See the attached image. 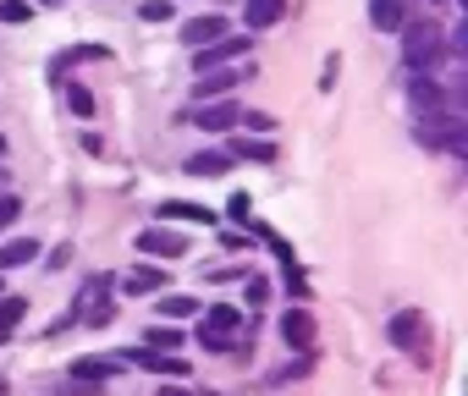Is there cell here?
<instances>
[{"label":"cell","instance_id":"cell-9","mask_svg":"<svg viewBox=\"0 0 468 396\" xmlns=\"http://www.w3.org/2000/svg\"><path fill=\"white\" fill-rule=\"evenodd\" d=\"M408 99H413V110H424V116H435V110H441V105H446V94H441V83H435V78H430V72H424V78H413V83H408Z\"/></svg>","mask_w":468,"mask_h":396},{"label":"cell","instance_id":"cell-18","mask_svg":"<svg viewBox=\"0 0 468 396\" xmlns=\"http://www.w3.org/2000/svg\"><path fill=\"white\" fill-rule=\"evenodd\" d=\"M133 363L160 369V374H182V363H176V358H160V352H149V347H138V352H133Z\"/></svg>","mask_w":468,"mask_h":396},{"label":"cell","instance_id":"cell-21","mask_svg":"<svg viewBox=\"0 0 468 396\" xmlns=\"http://www.w3.org/2000/svg\"><path fill=\"white\" fill-rule=\"evenodd\" d=\"M23 314H28V303H23V297H6V303H0V336H6Z\"/></svg>","mask_w":468,"mask_h":396},{"label":"cell","instance_id":"cell-23","mask_svg":"<svg viewBox=\"0 0 468 396\" xmlns=\"http://www.w3.org/2000/svg\"><path fill=\"white\" fill-rule=\"evenodd\" d=\"M165 281V270H138V276H127V292H154Z\"/></svg>","mask_w":468,"mask_h":396},{"label":"cell","instance_id":"cell-7","mask_svg":"<svg viewBox=\"0 0 468 396\" xmlns=\"http://www.w3.org/2000/svg\"><path fill=\"white\" fill-rule=\"evenodd\" d=\"M226 34V23L215 17V12H204V17H193V23H182V45H193V50H204V45H215Z\"/></svg>","mask_w":468,"mask_h":396},{"label":"cell","instance_id":"cell-19","mask_svg":"<svg viewBox=\"0 0 468 396\" xmlns=\"http://www.w3.org/2000/svg\"><path fill=\"white\" fill-rule=\"evenodd\" d=\"M231 160H271V143H249V138H231V149H226Z\"/></svg>","mask_w":468,"mask_h":396},{"label":"cell","instance_id":"cell-16","mask_svg":"<svg viewBox=\"0 0 468 396\" xmlns=\"http://www.w3.org/2000/svg\"><path fill=\"white\" fill-rule=\"evenodd\" d=\"M238 89V72H198V99H226Z\"/></svg>","mask_w":468,"mask_h":396},{"label":"cell","instance_id":"cell-1","mask_svg":"<svg viewBox=\"0 0 468 396\" xmlns=\"http://www.w3.org/2000/svg\"><path fill=\"white\" fill-rule=\"evenodd\" d=\"M441 50H446V34L424 17V23H402V61L413 67V72H430L435 61H441Z\"/></svg>","mask_w":468,"mask_h":396},{"label":"cell","instance_id":"cell-5","mask_svg":"<svg viewBox=\"0 0 468 396\" xmlns=\"http://www.w3.org/2000/svg\"><path fill=\"white\" fill-rule=\"evenodd\" d=\"M138 254H149V259H182L187 254V237L182 232H165V226H149V232H138Z\"/></svg>","mask_w":468,"mask_h":396},{"label":"cell","instance_id":"cell-17","mask_svg":"<svg viewBox=\"0 0 468 396\" xmlns=\"http://www.w3.org/2000/svg\"><path fill=\"white\" fill-rule=\"evenodd\" d=\"M282 336H287L292 347H309V341H314V325H309V314H303V308H292V314L282 319Z\"/></svg>","mask_w":468,"mask_h":396},{"label":"cell","instance_id":"cell-24","mask_svg":"<svg viewBox=\"0 0 468 396\" xmlns=\"http://www.w3.org/2000/svg\"><path fill=\"white\" fill-rule=\"evenodd\" d=\"M160 215H182V221H215L209 210H198V204H160Z\"/></svg>","mask_w":468,"mask_h":396},{"label":"cell","instance_id":"cell-26","mask_svg":"<svg viewBox=\"0 0 468 396\" xmlns=\"http://www.w3.org/2000/svg\"><path fill=\"white\" fill-rule=\"evenodd\" d=\"M149 347H165V352H171V347H176V330H171V325H154V330H149Z\"/></svg>","mask_w":468,"mask_h":396},{"label":"cell","instance_id":"cell-8","mask_svg":"<svg viewBox=\"0 0 468 396\" xmlns=\"http://www.w3.org/2000/svg\"><path fill=\"white\" fill-rule=\"evenodd\" d=\"M89 330H100L105 319H111V292H105V281H89V292H83V314H78Z\"/></svg>","mask_w":468,"mask_h":396},{"label":"cell","instance_id":"cell-27","mask_svg":"<svg viewBox=\"0 0 468 396\" xmlns=\"http://www.w3.org/2000/svg\"><path fill=\"white\" fill-rule=\"evenodd\" d=\"M171 17V0H149V6H144V23H165Z\"/></svg>","mask_w":468,"mask_h":396},{"label":"cell","instance_id":"cell-15","mask_svg":"<svg viewBox=\"0 0 468 396\" xmlns=\"http://www.w3.org/2000/svg\"><path fill=\"white\" fill-rule=\"evenodd\" d=\"M226 171H231V154L226 149H204V154L187 160V176H226Z\"/></svg>","mask_w":468,"mask_h":396},{"label":"cell","instance_id":"cell-22","mask_svg":"<svg viewBox=\"0 0 468 396\" xmlns=\"http://www.w3.org/2000/svg\"><path fill=\"white\" fill-rule=\"evenodd\" d=\"M67 105H72V116H94V94H89V89H78V83L67 89Z\"/></svg>","mask_w":468,"mask_h":396},{"label":"cell","instance_id":"cell-4","mask_svg":"<svg viewBox=\"0 0 468 396\" xmlns=\"http://www.w3.org/2000/svg\"><path fill=\"white\" fill-rule=\"evenodd\" d=\"M249 50V34L243 39H231V34H220L215 45H204V50H193V72H220L226 61H238Z\"/></svg>","mask_w":468,"mask_h":396},{"label":"cell","instance_id":"cell-10","mask_svg":"<svg viewBox=\"0 0 468 396\" xmlns=\"http://www.w3.org/2000/svg\"><path fill=\"white\" fill-rule=\"evenodd\" d=\"M287 6H292V0H249L243 17H249V28H276L287 17Z\"/></svg>","mask_w":468,"mask_h":396},{"label":"cell","instance_id":"cell-29","mask_svg":"<svg viewBox=\"0 0 468 396\" xmlns=\"http://www.w3.org/2000/svg\"><path fill=\"white\" fill-rule=\"evenodd\" d=\"M154 396H193V391H182V385H160Z\"/></svg>","mask_w":468,"mask_h":396},{"label":"cell","instance_id":"cell-12","mask_svg":"<svg viewBox=\"0 0 468 396\" xmlns=\"http://www.w3.org/2000/svg\"><path fill=\"white\" fill-rule=\"evenodd\" d=\"M111 374H122L116 358H83V363H72V380H78V385H100V380H111Z\"/></svg>","mask_w":468,"mask_h":396},{"label":"cell","instance_id":"cell-3","mask_svg":"<svg viewBox=\"0 0 468 396\" xmlns=\"http://www.w3.org/2000/svg\"><path fill=\"white\" fill-rule=\"evenodd\" d=\"M419 143L424 149H452V154H468V127L457 121V116H430V121H419Z\"/></svg>","mask_w":468,"mask_h":396},{"label":"cell","instance_id":"cell-14","mask_svg":"<svg viewBox=\"0 0 468 396\" xmlns=\"http://www.w3.org/2000/svg\"><path fill=\"white\" fill-rule=\"evenodd\" d=\"M39 259V243L34 237H12L6 248H0V270H23V265H34Z\"/></svg>","mask_w":468,"mask_h":396},{"label":"cell","instance_id":"cell-11","mask_svg":"<svg viewBox=\"0 0 468 396\" xmlns=\"http://www.w3.org/2000/svg\"><path fill=\"white\" fill-rule=\"evenodd\" d=\"M386 336H391V347H419V308H402V314H391Z\"/></svg>","mask_w":468,"mask_h":396},{"label":"cell","instance_id":"cell-6","mask_svg":"<svg viewBox=\"0 0 468 396\" xmlns=\"http://www.w3.org/2000/svg\"><path fill=\"white\" fill-rule=\"evenodd\" d=\"M193 121H198L204 132H231V127H243V105H231V99H209V105H198V110H193Z\"/></svg>","mask_w":468,"mask_h":396},{"label":"cell","instance_id":"cell-20","mask_svg":"<svg viewBox=\"0 0 468 396\" xmlns=\"http://www.w3.org/2000/svg\"><path fill=\"white\" fill-rule=\"evenodd\" d=\"M160 314L165 319H187V314H198V303L193 297H160Z\"/></svg>","mask_w":468,"mask_h":396},{"label":"cell","instance_id":"cell-25","mask_svg":"<svg viewBox=\"0 0 468 396\" xmlns=\"http://www.w3.org/2000/svg\"><path fill=\"white\" fill-rule=\"evenodd\" d=\"M0 23H28V6L23 0H6V6H0Z\"/></svg>","mask_w":468,"mask_h":396},{"label":"cell","instance_id":"cell-2","mask_svg":"<svg viewBox=\"0 0 468 396\" xmlns=\"http://www.w3.org/2000/svg\"><path fill=\"white\" fill-rule=\"evenodd\" d=\"M238 330H243V314L226 308V303H215V308L204 314V325H198V347H204V352H231Z\"/></svg>","mask_w":468,"mask_h":396},{"label":"cell","instance_id":"cell-13","mask_svg":"<svg viewBox=\"0 0 468 396\" xmlns=\"http://www.w3.org/2000/svg\"><path fill=\"white\" fill-rule=\"evenodd\" d=\"M369 23H375L380 34H391V28L408 23V6H402V0H369Z\"/></svg>","mask_w":468,"mask_h":396},{"label":"cell","instance_id":"cell-28","mask_svg":"<svg viewBox=\"0 0 468 396\" xmlns=\"http://www.w3.org/2000/svg\"><path fill=\"white\" fill-rule=\"evenodd\" d=\"M17 215H23V204H17V198H0V232H6Z\"/></svg>","mask_w":468,"mask_h":396}]
</instances>
